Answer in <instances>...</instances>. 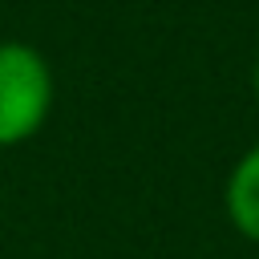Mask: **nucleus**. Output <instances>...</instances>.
Listing matches in <instances>:
<instances>
[{"label":"nucleus","instance_id":"obj_1","mask_svg":"<svg viewBox=\"0 0 259 259\" xmlns=\"http://www.w3.org/2000/svg\"><path fill=\"white\" fill-rule=\"evenodd\" d=\"M53 97L49 57L28 40H0V150L32 142L53 113Z\"/></svg>","mask_w":259,"mask_h":259},{"label":"nucleus","instance_id":"obj_2","mask_svg":"<svg viewBox=\"0 0 259 259\" xmlns=\"http://www.w3.org/2000/svg\"><path fill=\"white\" fill-rule=\"evenodd\" d=\"M223 210L231 219V227L259 247V142L251 150H243V158L231 166L227 182H223Z\"/></svg>","mask_w":259,"mask_h":259},{"label":"nucleus","instance_id":"obj_3","mask_svg":"<svg viewBox=\"0 0 259 259\" xmlns=\"http://www.w3.org/2000/svg\"><path fill=\"white\" fill-rule=\"evenodd\" d=\"M251 89H255V101H259V53H255V65H251Z\"/></svg>","mask_w":259,"mask_h":259}]
</instances>
